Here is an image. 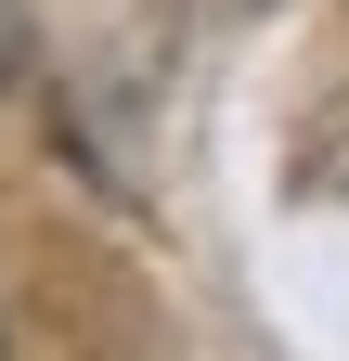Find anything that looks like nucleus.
<instances>
[{"label": "nucleus", "instance_id": "2", "mask_svg": "<svg viewBox=\"0 0 349 361\" xmlns=\"http://www.w3.org/2000/svg\"><path fill=\"white\" fill-rule=\"evenodd\" d=\"M39 78V26H26V0H0V104Z\"/></svg>", "mask_w": 349, "mask_h": 361}, {"label": "nucleus", "instance_id": "1", "mask_svg": "<svg viewBox=\"0 0 349 361\" xmlns=\"http://www.w3.org/2000/svg\"><path fill=\"white\" fill-rule=\"evenodd\" d=\"M297 194H324V207H349V104L311 129V155H297Z\"/></svg>", "mask_w": 349, "mask_h": 361}, {"label": "nucleus", "instance_id": "3", "mask_svg": "<svg viewBox=\"0 0 349 361\" xmlns=\"http://www.w3.org/2000/svg\"><path fill=\"white\" fill-rule=\"evenodd\" d=\"M168 13H272V0H168Z\"/></svg>", "mask_w": 349, "mask_h": 361}]
</instances>
